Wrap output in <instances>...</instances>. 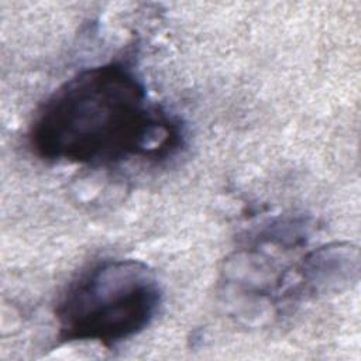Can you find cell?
<instances>
[{
    "label": "cell",
    "instance_id": "cell-1",
    "mask_svg": "<svg viewBox=\"0 0 361 361\" xmlns=\"http://www.w3.org/2000/svg\"><path fill=\"white\" fill-rule=\"evenodd\" d=\"M182 141L179 120L151 102L142 80L120 62L83 69L63 82L28 131L38 158L90 166L161 161Z\"/></svg>",
    "mask_w": 361,
    "mask_h": 361
},
{
    "label": "cell",
    "instance_id": "cell-2",
    "mask_svg": "<svg viewBox=\"0 0 361 361\" xmlns=\"http://www.w3.org/2000/svg\"><path fill=\"white\" fill-rule=\"evenodd\" d=\"M162 300L155 272L137 259H104L83 271L56 306L61 341L114 347L145 330Z\"/></svg>",
    "mask_w": 361,
    "mask_h": 361
}]
</instances>
